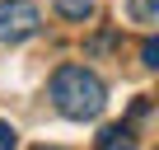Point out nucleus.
Returning <instances> with one entry per match:
<instances>
[{
    "label": "nucleus",
    "instance_id": "obj_5",
    "mask_svg": "<svg viewBox=\"0 0 159 150\" xmlns=\"http://www.w3.org/2000/svg\"><path fill=\"white\" fill-rule=\"evenodd\" d=\"M56 14H66V19H89L94 14V0H56Z\"/></svg>",
    "mask_w": 159,
    "mask_h": 150
},
{
    "label": "nucleus",
    "instance_id": "obj_7",
    "mask_svg": "<svg viewBox=\"0 0 159 150\" xmlns=\"http://www.w3.org/2000/svg\"><path fill=\"white\" fill-rule=\"evenodd\" d=\"M0 150H19V131L10 122H0Z\"/></svg>",
    "mask_w": 159,
    "mask_h": 150
},
{
    "label": "nucleus",
    "instance_id": "obj_6",
    "mask_svg": "<svg viewBox=\"0 0 159 150\" xmlns=\"http://www.w3.org/2000/svg\"><path fill=\"white\" fill-rule=\"evenodd\" d=\"M140 66H150V70L159 66V42H154V38H145V42H140Z\"/></svg>",
    "mask_w": 159,
    "mask_h": 150
},
{
    "label": "nucleus",
    "instance_id": "obj_8",
    "mask_svg": "<svg viewBox=\"0 0 159 150\" xmlns=\"http://www.w3.org/2000/svg\"><path fill=\"white\" fill-rule=\"evenodd\" d=\"M38 150H56V145H38Z\"/></svg>",
    "mask_w": 159,
    "mask_h": 150
},
{
    "label": "nucleus",
    "instance_id": "obj_1",
    "mask_svg": "<svg viewBox=\"0 0 159 150\" xmlns=\"http://www.w3.org/2000/svg\"><path fill=\"white\" fill-rule=\"evenodd\" d=\"M52 103H56L61 117L89 122V117L103 113L108 89H103V80H98L94 70H84V66H61V70L52 75Z\"/></svg>",
    "mask_w": 159,
    "mask_h": 150
},
{
    "label": "nucleus",
    "instance_id": "obj_3",
    "mask_svg": "<svg viewBox=\"0 0 159 150\" xmlns=\"http://www.w3.org/2000/svg\"><path fill=\"white\" fill-rule=\"evenodd\" d=\"M98 150H136L131 127H103L98 131Z\"/></svg>",
    "mask_w": 159,
    "mask_h": 150
},
{
    "label": "nucleus",
    "instance_id": "obj_4",
    "mask_svg": "<svg viewBox=\"0 0 159 150\" xmlns=\"http://www.w3.org/2000/svg\"><path fill=\"white\" fill-rule=\"evenodd\" d=\"M126 14H131L140 28H154V24H159V0H126Z\"/></svg>",
    "mask_w": 159,
    "mask_h": 150
},
{
    "label": "nucleus",
    "instance_id": "obj_2",
    "mask_svg": "<svg viewBox=\"0 0 159 150\" xmlns=\"http://www.w3.org/2000/svg\"><path fill=\"white\" fill-rule=\"evenodd\" d=\"M42 28V10L33 0H0V42H24Z\"/></svg>",
    "mask_w": 159,
    "mask_h": 150
}]
</instances>
